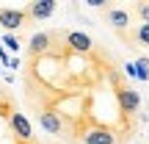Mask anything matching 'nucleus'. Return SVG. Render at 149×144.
Masks as SVG:
<instances>
[{
  "label": "nucleus",
  "mask_w": 149,
  "mask_h": 144,
  "mask_svg": "<svg viewBox=\"0 0 149 144\" xmlns=\"http://www.w3.org/2000/svg\"><path fill=\"white\" fill-rule=\"evenodd\" d=\"M39 125H42L44 133H50V136H66V119L61 117L55 108H42V111H39Z\"/></svg>",
  "instance_id": "nucleus-1"
},
{
  "label": "nucleus",
  "mask_w": 149,
  "mask_h": 144,
  "mask_svg": "<svg viewBox=\"0 0 149 144\" xmlns=\"http://www.w3.org/2000/svg\"><path fill=\"white\" fill-rule=\"evenodd\" d=\"M64 44L69 53H77V55H86L94 50V39L83 31H64Z\"/></svg>",
  "instance_id": "nucleus-2"
},
{
  "label": "nucleus",
  "mask_w": 149,
  "mask_h": 144,
  "mask_svg": "<svg viewBox=\"0 0 149 144\" xmlns=\"http://www.w3.org/2000/svg\"><path fill=\"white\" fill-rule=\"evenodd\" d=\"M116 103H119V111H124L127 117H133L135 111L141 108V94L133 89V86H119L116 89Z\"/></svg>",
  "instance_id": "nucleus-3"
},
{
  "label": "nucleus",
  "mask_w": 149,
  "mask_h": 144,
  "mask_svg": "<svg viewBox=\"0 0 149 144\" xmlns=\"http://www.w3.org/2000/svg\"><path fill=\"white\" fill-rule=\"evenodd\" d=\"M8 125H11V133H14L19 141H25V144L33 141V125H31V119H28L22 111H11Z\"/></svg>",
  "instance_id": "nucleus-4"
},
{
  "label": "nucleus",
  "mask_w": 149,
  "mask_h": 144,
  "mask_svg": "<svg viewBox=\"0 0 149 144\" xmlns=\"http://www.w3.org/2000/svg\"><path fill=\"white\" fill-rule=\"evenodd\" d=\"M58 39V31L55 33H33L31 42H28V53L33 55V58H42V55H47L50 50H53V42Z\"/></svg>",
  "instance_id": "nucleus-5"
},
{
  "label": "nucleus",
  "mask_w": 149,
  "mask_h": 144,
  "mask_svg": "<svg viewBox=\"0 0 149 144\" xmlns=\"http://www.w3.org/2000/svg\"><path fill=\"white\" fill-rule=\"evenodd\" d=\"M83 144H119L116 133L111 128H102V125H91V128L83 130Z\"/></svg>",
  "instance_id": "nucleus-6"
},
{
  "label": "nucleus",
  "mask_w": 149,
  "mask_h": 144,
  "mask_svg": "<svg viewBox=\"0 0 149 144\" xmlns=\"http://www.w3.org/2000/svg\"><path fill=\"white\" fill-rule=\"evenodd\" d=\"M28 20H31V17H28L25 8H0V25H3L8 33L19 31Z\"/></svg>",
  "instance_id": "nucleus-7"
},
{
  "label": "nucleus",
  "mask_w": 149,
  "mask_h": 144,
  "mask_svg": "<svg viewBox=\"0 0 149 144\" xmlns=\"http://www.w3.org/2000/svg\"><path fill=\"white\" fill-rule=\"evenodd\" d=\"M105 22L122 36V33H127V28H130V14L124 8H108L105 11Z\"/></svg>",
  "instance_id": "nucleus-8"
},
{
  "label": "nucleus",
  "mask_w": 149,
  "mask_h": 144,
  "mask_svg": "<svg viewBox=\"0 0 149 144\" xmlns=\"http://www.w3.org/2000/svg\"><path fill=\"white\" fill-rule=\"evenodd\" d=\"M25 11H28V17H31V20L42 22V20H47V17L55 14V0H33Z\"/></svg>",
  "instance_id": "nucleus-9"
},
{
  "label": "nucleus",
  "mask_w": 149,
  "mask_h": 144,
  "mask_svg": "<svg viewBox=\"0 0 149 144\" xmlns=\"http://www.w3.org/2000/svg\"><path fill=\"white\" fill-rule=\"evenodd\" d=\"M122 39H124V42H133V39H135L141 47H149V22H146V25L141 22L133 33H122Z\"/></svg>",
  "instance_id": "nucleus-10"
},
{
  "label": "nucleus",
  "mask_w": 149,
  "mask_h": 144,
  "mask_svg": "<svg viewBox=\"0 0 149 144\" xmlns=\"http://www.w3.org/2000/svg\"><path fill=\"white\" fill-rule=\"evenodd\" d=\"M135 78H138V80H149V58H146V55L135 61Z\"/></svg>",
  "instance_id": "nucleus-11"
},
{
  "label": "nucleus",
  "mask_w": 149,
  "mask_h": 144,
  "mask_svg": "<svg viewBox=\"0 0 149 144\" xmlns=\"http://www.w3.org/2000/svg\"><path fill=\"white\" fill-rule=\"evenodd\" d=\"M3 44L11 50V53H19V47H22V44H19V39H17L14 33H6V36H3Z\"/></svg>",
  "instance_id": "nucleus-12"
},
{
  "label": "nucleus",
  "mask_w": 149,
  "mask_h": 144,
  "mask_svg": "<svg viewBox=\"0 0 149 144\" xmlns=\"http://www.w3.org/2000/svg\"><path fill=\"white\" fill-rule=\"evenodd\" d=\"M133 11H135V17H141V20H144V25L149 22V3H135Z\"/></svg>",
  "instance_id": "nucleus-13"
},
{
  "label": "nucleus",
  "mask_w": 149,
  "mask_h": 144,
  "mask_svg": "<svg viewBox=\"0 0 149 144\" xmlns=\"http://www.w3.org/2000/svg\"><path fill=\"white\" fill-rule=\"evenodd\" d=\"M0 67H3V64H0Z\"/></svg>",
  "instance_id": "nucleus-14"
}]
</instances>
